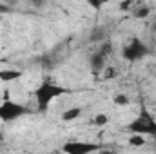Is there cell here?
Segmentation results:
<instances>
[{
  "mask_svg": "<svg viewBox=\"0 0 156 154\" xmlns=\"http://www.w3.org/2000/svg\"><path fill=\"white\" fill-rule=\"evenodd\" d=\"M115 76H116V69H115V67L105 65V67L102 69V78H104V80H113Z\"/></svg>",
  "mask_w": 156,
  "mask_h": 154,
  "instance_id": "cell-6",
  "label": "cell"
},
{
  "mask_svg": "<svg viewBox=\"0 0 156 154\" xmlns=\"http://www.w3.org/2000/svg\"><path fill=\"white\" fill-rule=\"evenodd\" d=\"M154 45H156V37H154Z\"/></svg>",
  "mask_w": 156,
  "mask_h": 154,
  "instance_id": "cell-12",
  "label": "cell"
},
{
  "mask_svg": "<svg viewBox=\"0 0 156 154\" xmlns=\"http://www.w3.org/2000/svg\"><path fill=\"white\" fill-rule=\"evenodd\" d=\"M80 114H82V109H80V107H71V109L64 111L62 120H66V121H73V120H76Z\"/></svg>",
  "mask_w": 156,
  "mask_h": 154,
  "instance_id": "cell-3",
  "label": "cell"
},
{
  "mask_svg": "<svg viewBox=\"0 0 156 154\" xmlns=\"http://www.w3.org/2000/svg\"><path fill=\"white\" fill-rule=\"evenodd\" d=\"M91 67L94 71H102L105 67V56H102L100 53H93V56H91Z\"/></svg>",
  "mask_w": 156,
  "mask_h": 154,
  "instance_id": "cell-2",
  "label": "cell"
},
{
  "mask_svg": "<svg viewBox=\"0 0 156 154\" xmlns=\"http://www.w3.org/2000/svg\"><path fill=\"white\" fill-rule=\"evenodd\" d=\"M98 53H100L102 56H105V58H107V56L113 53V44H109V42H104V44L100 45V51H98Z\"/></svg>",
  "mask_w": 156,
  "mask_h": 154,
  "instance_id": "cell-7",
  "label": "cell"
},
{
  "mask_svg": "<svg viewBox=\"0 0 156 154\" xmlns=\"http://www.w3.org/2000/svg\"><path fill=\"white\" fill-rule=\"evenodd\" d=\"M113 102H115L116 105H122V107H123V105H129V96H127V94H122V93H120V94H115Z\"/></svg>",
  "mask_w": 156,
  "mask_h": 154,
  "instance_id": "cell-8",
  "label": "cell"
},
{
  "mask_svg": "<svg viewBox=\"0 0 156 154\" xmlns=\"http://www.w3.org/2000/svg\"><path fill=\"white\" fill-rule=\"evenodd\" d=\"M129 13H131L136 20H144V18H147V16L151 15V7H149V5H145V4H138V2H136Z\"/></svg>",
  "mask_w": 156,
  "mask_h": 154,
  "instance_id": "cell-1",
  "label": "cell"
},
{
  "mask_svg": "<svg viewBox=\"0 0 156 154\" xmlns=\"http://www.w3.org/2000/svg\"><path fill=\"white\" fill-rule=\"evenodd\" d=\"M129 145H133V147H144L145 145V138L142 134H133L129 138Z\"/></svg>",
  "mask_w": 156,
  "mask_h": 154,
  "instance_id": "cell-5",
  "label": "cell"
},
{
  "mask_svg": "<svg viewBox=\"0 0 156 154\" xmlns=\"http://www.w3.org/2000/svg\"><path fill=\"white\" fill-rule=\"evenodd\" d=\"M18 73H2V78L4 80H11V78H16Z\"/></svg>",
  "mask_w": 156,
  "mask_h": 154,
  "instance_id": "cell-10",
  "label": "cell"
},
{
  "mask_svg": "<svg viewBox=\"0 0 156 154\" xmlns=\"http://www.w3.org/2000/svg\"><path fill=\"white\" fill-rule=\"evenodd\" d=\"M93 123L98 125V127H105L109 123V116L105 114V113H98V114L93 118Z\"/></svg>",
  "mask_w": 156,
  "mask_h": 154,
  "instance_id": "cell-4",
  "label": "cell"
},
{
  "mask_svg": "<svg viewBox=\"0 0 156 154\" xmlns=\"http://www.w3.org/2000/svg\"><path fill=\"white\" fill-rule=\"evenodd\" d=\"M134 4H136L134 0H122V2H120V9H122V11H125V13H129V11L133 9V5H134Z\"/></svg>",
  "mask_w": 156,
  "mask_h": 154,
  "instance_id": "cell-9",
  "label": "cell"
},
{
  "mask_svg": "<svg viewBox=\"0 0 156 154\" xmlns=\"http://www.w3.org/2000/svg\"><path fill=\"white\" fill-rule=\"evenodd\" d=\"M31 4H33L35 7H42V5L45 4V0H31Z\"/></svg>",
  "mask_w": 156,
  "mask_h": 154,
  "instance_id": "cell-11",
  "label": "cell"
}]
</instances>
